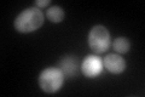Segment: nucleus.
<instances>
[{"mask_svg": "<svg viewBox=\"0 0 145 97\" xmlns=\"http://www.w3.org/2000/svg\"><path fill=\"white\" fill-rule=\"evenodd\" d=\"M44 23V13L38 7H28L22 11L15 20V29L20 33H30L39 29Z\"/></svg>", "mask_w": 145, "mask_h": 97, "instance_id": "f257e3e1", "label": "nucleus"}, {"mask_svg": "<svg viewBox=\"0 0 145 97\" xmlns=\"http://www.w3.org/2000/svg\"><path fill=\"white\" fill-rule=\"evenodd\" d=\"M64 75L58 68H45L39 75V85L41 90L47 94H54L62 87L64 82Z\"/></svg>", "mask_w": 145, "mask_h": 97, "instance_id": "f03ea898", "label": "nucleus"}, {"mask_svg": "<svg viewBox=\"0 0 145 97\" xmlns=\"http://www.w3.org/2000/svg\"><path fill=\"white\" fill-rule=\"evenodd\" d=\"M111 38L109 30L102 24H97L91 28L88 33V45L93 52L103 53L109 49Z\"/></svg>", "mask_w": 145, "mask_h": 97, "instance_id": "7ed1b4c3", "label": "nucleus"}, {"mask_svg": "<svg viewBox=\"0 0 145 97\" xmlns=\"http://www.w3.org/2000/svg\"><path fill=\"white\" fill-rule=\"evenodd\" d=\"M103 69V61L96 55H88L84 58L81 63V71L82 74L87 78H96L101 74Z\"/></svg>", "mask_w": 145, "mask_h": 97, "instance_id": "20e7f679", "label": "nucleus"}, {"mask_svg": "<svg viewBox=\"0 0 145 97\" xmlns=\"http://www.w3.org/2000/svg\"><path fill=\"white\" fill-rule=\"evenodd\" d=\"M57 68L63 73V75L67 78H75L79 74V59L78 57L68 55L59 59Z\"/></svg>", "mask_w": 145, "mask_h": 97, "instance_id": "39448f33", "label": "nucleus"}, {"mask_svg": "<svg viewBox=\"0 0 145 97\" xmlns=\"http://www.w3.org/2000/svg\"><path fill=\"white\" fill-rule=\"evenodd\" d=\"M103 67L106 68V71L112 74H121L126 69V62L120 55L109 53L103 59Z\"/></svg>", "mask_w": 145, "mask_h": 97, "instance_id": "423d86ee", "label": "nucleus"}, {"mask_svg": "<svg viewBox=\"0 0 145 97\" xmlns=\"http://www.w3.org/2000/svg\"><path fill=\"white\" fill-rule=\"evenodd\" d=\"M64 10H63L62 7L54 5V6H51L47 9L46 11V17L48 18L51 22L53 23H59L64 20Z\"/></svg>", "mask_w": 145, "mask_h": 97, "instance_id": "0eeeda50", "label": "nucleus"}, {"mask_svg": "<svg viewBox=\"0 0 145 97\" xmlns=\"http://www.w3.org/2000/svg\"><path fill=\"white\" fill-rule=\"evenodd\" d=\"M129 48H131L129 40L127 38H123V36H119V38H116L114 41H112V49L119 53L128 52Z\"/></svg>", "mask_w": 145, "mask_h": 97, "instance_id": "6e6552de", "label": "nucleus"}, {"mask_svg": "<svg viewBox=\"0 0 145 97\" xmlns=\"http://www.w3.org/2000/svg\"><path fill=\"white\" fill-rule=\"evenodd\" d=\"M35 4V7H45L50 5V0H36V1L34 3Z\"/></svg>", "mask_w": 145, "mask_h": 97, "instance_id": "1a4fd4ad", "label": "nucleus"}]
</instances>
